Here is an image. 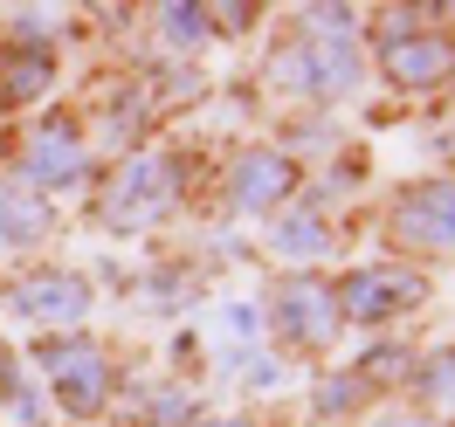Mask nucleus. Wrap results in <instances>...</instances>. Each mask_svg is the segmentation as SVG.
I'll return each instance as SVG.
<instances>
[{
  "label": "nucleus",
  "instance_id": "15",
  "mask_svg": "<svg viewBox=\"0 0 455 427\" xmlns=\"http://www.w3.org/2000/svg\"><path fill=\"white\" fill-rule=\"evenodd\" d=\"M387 427H427V421H387Z\"/></svg>",
  "mask_w": 455,
  "mask_h": 427
},
{
  "label": "nucleus",
  "instance_id": "10",
  "mask_svg": "<svg viewBox=\"0 0 455 427\" xmlns=\"http://www.w3.org/2000/svg\"><path fill=\"white\" fill-rule=\"evenodd\" d=\"M28 166H35V179H76V172H84V145L69 138V131H42L35 152H28Z\"/></svg>",
  "mask_w": 455,
  "mask_h": 427
},
{
  "label": "nucleus",
  "instance_id": "4",
  "mask_svg": "<svg viewBox=\"0 0 455 427\" xmlns=\"http://www.w3.org/2000/svg\"><path fill=\"white\" fill-rule=\"evenodd\" d=\"M394 234L407 249H455V186H421L394 214Z\"/></svg>",
  "mask_w": 455,
  "mask_h": 427
},
{
  "label": "nucleus",
  "instance_id": "2",
  "mask_svg": "<svg viewBox=\"0 0 455 427\" xmlns=\"http://www.w3.org/2000/svg\"><path fill=\"white\" fill-rule=\"evenodd\" d=\"M449 69H455L449 35H414V28H394V35H387V76H394V83L435 90V83H449Z\"/></svg>",
  "mask_w": 455,
  "mask_h": 427
},
{
  "label": "nucleus",
  "instance_id": "6",
  "mask_svg": "<svg viewBox=\"0 0 455 427\" xmlns=\"http://www.w3.org/2000/svg\"><path fill=\"white\" fill-rule=\"evenodd\" d=\"M49 379L62 386L69 407H97L111 372H104V359H97V344H56V352H49Z\"/></svg>",
  "mask_w": 455,
  "mask_h": 427
},
{
  "label": "nucleus",
  "instance_id": "8",
  "mask_svg": "<svg viewBox=\"0 0 455 427\" xmlns=\"http://www.w3.org/2000/svg\"><path fill=\"white\" fill-rule=\"evenodd\" d=\"M276 324H283V331H297L304 344H324L331 331H339V304H331L324 289L297 283V289H283V311H276Z\"/></svg>",
  "mask_w": 455,
  "mask_h": 427
},
{
  "label": "nucleus",
  "instance_id": "7",
  "mask_svg": "<svg viewBox=\"0 0 455 427\" xmlns=\"http://www.w3.org/2000/svg\"><path fill=\"white\" fill-rule=\"evenodd\" d=\"M90 304V289L76 283V276H28V283H14V311H28V317H84Z\"/></svg>",
  "mask_w": 455,
  "mask_h": 427
},
{
  "label": "nucleus",
  "instance_id": "11",
  "mask_svg": "<svg viewBox=\"0 0 455 427\" xmlns=\"http://www.w3.org/2000/svg\"><path fill=\"white\" fill-rule=\"evenodd\" d=\"M49 228V207L28 194H7L0 186V241H35V234Z\"/></svg>",
  "mask_w": 455,
  "mask_h": 427
},
{
  "label": "nucleus",
  "instance_id": "14",
  "mask_svg": "<svg viewBox=\"0 0 455 427\" xmlns=\"http://www.w3.org/2000/svg\"><path fill=\"white\" fill-rule=\"evenodd\" d=\"M435 399H449V407H455V366H435Z\"/></svg>",
  "mask_w": 455,
  "mask_h": 427
},
{
  "label": "nucleus",
  "instance_id": "3",
  "mask_svg": "<svg viewBox=\"0 0 455 427\" xmlns=\"http://www.w3.org/2000/svg\"><path fill=\"white\" fill-rule=\"evenodd\" d=\"M159 186H172V166H166V159H132V166H124V179L111 186V200H104V221H117V228L152 221V214L166 207V194H159Z\"/></svg>",
  "mask_w": 455,
  "mask_h": 427
},
{
  "label": "nucleus",
  "instance_id": "9",
  "mask_svg": "<svg viewBox=\"0 0 455 427\" xmlns=\"http://www.w3.org/2000/svg\"><path fill=\"white\" fill-rule=\"evenodd\" d=\"M290 194V159L283 152H249L242 166H235V200L242 207H276Z\"/></svg>",
  "mask_w": 455,
  "mask_h": 427
},
{
  "label": "nucleus",
  "instance_id": "13",
  "mask_svg": "<svg viewBox=\"0 0 455 427\" xmlns=\"http://www.w3.org/2000/svg\"><path fill=\"white\" fill-rule=\"evenodd\" d=\"M276 249H283V256H317V249H324V221H317V214H283V221H276Z\"/></svg>",
  "mask_w": 455,
  "mask_h": 427
},
{
  "label": "nucleus",
  "instance_id": "5",
  "mask_svg": "<svg viewBox=\"0 0 455 427\" xmlns=\"http://www.w3.org/2000/svg\"><path fill=\"white\" fill-rule=\"evenodd\" d=\"M421 297L414 276H394V269H359V276H345V289L331 304H345L352 317H387V311H407Z\"/></svg>",
  "mask_w": 455,
  "mask_h": 427
},
{
  "label": "nucleus",
  "instance_id": "12",
  "mask_svg": "<svg viewBox=\"0 0 455 427\" xmlns=\"http://www.w3.org/2000/svg\"><path fill=\"white\" fill-rule=\"evenodd\" d=\"M42 83H49V56H14V62H0V97H7V104L42 97Z\"/></svg>",
  "mask_w": 455,
  "mask_h": 427
},
{
  "label": "nucleus",
  "instance_id": "1",
  "mask_svg": "<svg viewBox=\"0 0 455 427\" xmlns=\"http://www.w3.org/2000/svg\"><path fill=\"white\" fill-rule=\"evenodd\" d=\"M339 28H317L304 49H290V56L276 62V76H290V90H352L359 62H352V49L339 42Z\"/></svg>",
  "mask_w": 455,
  "mask_h": 427
}]
</instances>
